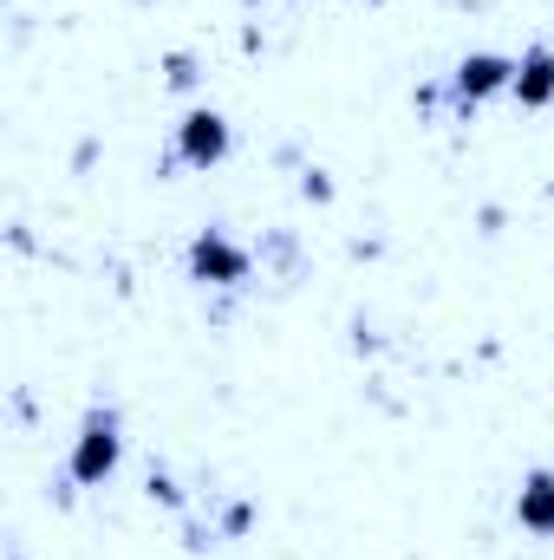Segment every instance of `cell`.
<instances>
[{"label":"cell","instance_id":"1","mask_svg":"<svg viewBox=\"0 0 554 560\" xmlns=\"http://www.w3.org/2000/svg\"><path fill=\"white\" fill-rule=\"evenodd\" d=\"M125 463V418L118 405H92L79 418V436H72V456H66V482L72 489H105Z\"/></svg>","mask_w":554,"mask_h":560},{"label":"cell","instance_id":"2","mask_svg":"<svg viewBox=\"0 0 554 560\" xmlns=\"http://www.w3.org/2000/svg\"><path fill=\"white\" fill-rule=\"evenodd\" d=\"M183 268H189L196 287H249L255 280V255L229 229H196V242L183 248Z\"/></svg>","mask_w":554,"mask_h":560},{"label":"cell","instance_id":"3","mask_svg":"<svg viewBox=\"0 0 554 560\" xmlns=\"http://www.w3.org/2000/svg\"><path fill=\"white\" fill-rule=\"evenodd\" d=\"M229 150H235V131L216 105H189L170 131V163H183V170H216Z\"/></svg>","mask_w":554,"mask_h":560},{"label":"cell","instance_id":"4","mask_svg":"<svg viewBox=\"0 0 554 560\" xmlns=\"http://www.w3.org/2000/svg\"><path fill=\"white\" fill-rule=\"evenodd\" d=\"M516 85V59L509 52H463L457 66H450V105H457V118H470L476 105H489V98H503Z\"/></svg>","mask_w":554,"mask_h":560},{"label":"cell","instance_id":"5","mask_svg":"<svg viewBox=\"0 0 554 560\" xmlns=\"http://www.w3.org/2000/svg\"><path fill=\"white\" fill-rule=\"evenodd\" d=\"M509 98H516L522 112H549V105H554V46H549V39H535V46H522V59H516V85H509Z\"/></svg>","mask_w":554,"mask_h":560},{"label":"cell","instance_id":"6","mask_svg":"<svg viewBox=\"0 0 554 560\" xmlns=\"http://www.w3.org/2000/svg\"><path fill=\"white\" fill-rule=\"evenodd\" d=\"M516 522H522V535L554 541V469L549 463L522 469V482H516Z\"/></svg>","mask_w":554,"mask_h":560},{"label":"cell","instance_id":"7","mask_svg":"<svg viewBox=\"0 0 554 560\" xmlns=\"http://www.w3.org/2000/svg\"><path fill=\"white\" fill-rule=\"evenodd\" d=\"M196 79H203V72H196V52H170V59H163V85H170V92H189Z\"/></svg>","mask_w":554,"mask_h":560},{"label":"cell","instance_id":"8","mask_svg":"<svg viewBox=\"0 0 554 560\" xmlns=\"http://www.w3.org/2000/svg\"><path fill=\"white\" fill-rule=\"evenodd\" d=\"M300 196H307V202H326V196H333V183H326L320 170H307V183H300Z\"/></svg>","mask_w":554,"mask_h":560},{"label":"cell","instance_id":"9","mask_svg":"<svg viewBox=\"0 0 554 560\" xmlns=\"http://www.w3.org/2000/svg\"><path fill=\"white\" fill-rule=\"evenodd\" d=\"M372 7H385V0H372Z\"/></svg>","mask_w":554,"mask_h":560}]
</instances>
